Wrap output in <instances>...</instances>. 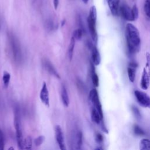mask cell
<instances>
[{
  "mask_svg": "<svg viewBox=\"0 0 150 150\" xmlns=\"http://www.w3.org/2000/svg\"><path fill=\"white\" fill-rule=\"evenodd\" d=\"M125 38L129 53L135 54L138 52L141 49V38L138 29L133 24H127Z\"/></svg>",
  "mask_w": 150,
  "mask_h": 150,
  "instance_id": "obj_1",
  "label": "cell"
},
{
  "mask_svg": "<svg viewBox=\"0 0 150 150\" xmlns=\"http://www.w3.org/2000/svg\"><path fill=\"white\" fill-rule=\"evenodd\" d=\"M97 10L95 6H92L89 11V15L87 18V23L88 30L94 42L97 43L98 40V35L96 29Z\"/></svg>",
  "mask_w": 150,
  "mask_h": 150,
  "instance_id": "obj_2",
  "label": "cell"
},
{
  "mask_svg": "<svg viewBox=\"0 0 150 150\" xmlns=\"http://www.w3.org/2000/svg\"><path fill=\"white\" fill-rule=\"evenodd\" d=\"M14 126L15 129L16 138L18 144V147L19 149H23V134L22 131V127L21 124V118L18 109H16L14 113Z\"/></svg>",
  "mask_w": 150,
  "mask_h": 150,
  "instance_id": "obj_3",
  "label": "cell"
},
{
  "mask_svg": "<svg viewBox=\"0 0 150 150\" xmlns=\"http://www.w3.org/2000/svg\"><path fill=\"white\" fill-rule=\"evenodd\" d=\"M89 99L92 104L93 105V107L97 110L101 116L103 118L102 105L99 98L98 91L96 88H93L90 90L89 93Z\"/></svg>",
  "mask_w": 150,
  "mask_h": 150,
  "instance_id": "obj_4",
  "label": "cell"
},
{
  "mask_svg": "<svg viewBox=\"0 0 150 150\" xmlns=\"http://www.w3.org/2000/svg\"><path fill=\"white\" fill-rule=\"evenodd\" d=\"M134 95L137 102L141 106L150 108V96L146 93L139 90H135Z\"/></svg>",
  "mask_w": 150,
  "mask_h": 150,
  "instance_id": "obj_5",
  "label": "cell"
},
{
  "mask_svg": "<svg viewBox=\"0 0 150 150\" xmlns=\"http://www.w3.org/2000/svg\"><path fill=\"white\" fill-rule=\"evenodd\" d=\"M54 132H55V138L60 149L62 150H66V148L65 146L63 133L60 125H56L55 126Z\"/></svg>",
  "mask_w": 150,
  "mask_h": 150,
  "instance_id": "obj_6",
  "label": "cell"
},
{
  "mask_svg": "<svg viewBox=\"0 0 150 150\" xmlns=\"http://www.w3.org/2000/svg\"><path fill=\"white\" fill-rule=\"evenodd\" d=\"M120 11L122 17L128 21H134L132 9L126 4H122L120 7Z\"/></svg>",
  "mask_w": 150,
  "mask_h": 150,
  "instance_id": "obj_7",
  "label": "cell"
},
{
  "mask_svg": "<svg viewBox=\"0 0 150 150\" xmlns=\"http://www.w3.org/2000/svg\"><path fill=\"white\" fill-rule=\"evenodd\" d=\"M11 39V47L12 49V53L13 54V57L15 58V60L19 61L21 59V49H20V45L17 40V39H15V37L11 36L10 38Z\"/></svg>",
  "mask_w": 150,
  "mask_h": 150,
  "instance_id": "obj_8",
  "label": "cell"
},
{
  "mask_svg": "<svg viewBox=\"0 0 150 150\" xmlns=\"http://www.w3.org/2000/svg\"><path fill=\"white\" fill-rule=\"evenodd\" d=\"M39 98L43 104L47 107L49 106V94L46 83L45 81L43 83V85L40 91Z\"/></svg>",
  "mask_w": 150,
  "mask_h": 150,
  "instance_id": "obj_9",
  "label": "cell"
},
{
  "mask_svg": "<svg viewBox=\"0 0 150 150\" xmlns=\"http://www.w3.org/2000/svg\"><path fill=\"white\" fill-rule=\"evenodd\" d=\"M90 48L91 50V60H92L93 63L95 66L99 65L101 62V57L98 49L93 44H90Z\"/></svg>",
  "mask_w": 150,
  "mask_h": 150,
  "instance_id": "obj_10",
  "label": "cell"
},
{
  "mask_svg": "<svg viewBox=\"0 0 150 150\" xmlns=\"http://www.w3.org/2000/svg\"><path fill=\"white\" fill-rule=\"evenodd\" d=\"M150 84V79L148 75V71L145 68H144L142 76L141 79V83L140 86L142 89L143 90H147Z\"/></svg>",
  "mask_w": 150,
  "mask_h": 150,
  "instance_id": "obj_11",
  "label": "cell"
},
{
  "mask_svg": "<svg viewBox=\"0 0 150 150\" xmlns=\"http://www.w3.org/2000/svg\"><path fill=\"white\" fill-rule=\"evenodd\" d=\"M137 64L135 62H130L127 67V73L129 80L131 82L133 83L135 79L136 76V69Z\"/></svg>",
  "mask_w": 150,
  "mask_h": 150,
  "instance_id": "obj_12",
  "label": "cell"
},
{
  "mask_svg": "<svg viewBox=\"0 0 150 150\" xmlns=\"http://www.w3.org/2000/svg\"><path fill=\"white\" fill-rule=\"evenodd\" d=\"M43 66L45 68V69L49 73H50L52 75L55 76L56 77H57V79H60V75L58 73V72L57 71L56 69L54 68V67L53 66V65L48 60L46 59H45L43 61Z\"/></svg>",
  "mask_w": 150,
  "mask_h": 150,
  "instance_id": "obj_13",
  "label": "cell"
},
{
  "mask_svg": "<svg viewBox=\"0 0 150 150\" xmlns=\"http://www.w3.org/2000/svg\"><path fill=\"white\" fill-rule=\"evenodd\" d=\"M91 118L92 121L96 124H99L102 121L103 118L101 116L97 110L94 107L91 110Z\"/></svg>",
  "mask_w": 150,
  "mask_h": 150,
  "instance_id": "obj_14",
  "label": "cell"
},
{
  "mask_svg": "<svg viewBox=\"0 0 150 150\" xmlns=\"http://www.w3.org/2000/svg\"><path fill=\"white\" fill-rule=\"evenodd\" d=\"M119 3L120 0H111V1L108 4L112 15L114 16H117L118 13Z\"/></svg>",
  "mask_w": 150,
  "mask_h": 150,
  "instance_id": "obj_15",
  "label": "cell"
},
{
  "mask_svg": "<svg viewBox=\"0 0 150 150\" xmlns=\"http://www.w3.org/2000/svg\"><path fill=\"white\" fill-rule=\"evenodd\" d=\"M61 97H62L63 104L64 105V107H67L69 105L70 101H69V95H68L66 88L64 84L62 86Z\"/></svg>",
  "mask_w": 150,
  "mask_h": 150,
  "instance_id": "obj_16",
  "label": "cell"
},
{
  "mask_svg": "<svg viewBox=\"0 0 150 150\" xmlns=\"http://www.w3.org/2000/svg\"><path fill=\"white\" fill-rule=\"evenodd\" d=\"M75 40H76V39L74 38L73 36H72L70 39V43L69 45L67 54H68V57H69L70 61H71L73 58V52H74V46H75Z\"/></svg>",
  "mask_w": 150,
  "mask_h": 150,
  "instance_id": "obj_17",
  "label": "cell"
},
{
  "mask_svg": "<svg viewBox=\"0 0 150 150\" xmlns=\"http://www.w3.org/2000/svg\"><path fill=\"white\" fill-rule=\"evenodd\" d=\"M94 64H91V80L93 85L95 87H98L99 85V79L97 76V74L96 73L95 71V68L94 67Z\"/></svg>",
  "mask_w": 150,
  "mask_h": 150,
  "instance_id": "obj_18",
  "label": "cell"
},
{
  "mask_svg": "<svg viewBox=\"0 0 150 150\" xmlns=\"http://www.w3.org/2000/svg\"><path fill=\"white\" fill-rule=\"evenodd\" d=\"M139 146L141 150L150 149V140L147 138L142 139L139 142Z\"/></svg>",
  "mask_w": 150,
  "mask_h": 150,
  "instance_id": "obj_19",
  "label": "cell"
},
{
  "mask_svg": "<svg viewBox=\"0 0 150 150\" xmlns=\"http://www.w3.org/2000/svg\"><path fill=\"white\" fill-rule=\"evenodd\" d=\"M11 79V74L6 71H4L3 73V77H2V81L3 85L5 88H7L8 87L9 81Z\"/></svg>",
  "mask_w": 150,
  "mask_h": 150,
  "instance_id": "obj_20",
  "label": "cell"
},
{
  "mask_svg": "<svg viewBox=\"0 0 150 150\" xmlns=\"http://www.w3.org/2000/svg\"><path fill=\"white\" fill-rule=\"evenodd\" d=\"M23 149H30L32 146V138L29 136H28L24 140H23Z\"/></svg>",
  "mask_w": 150,
  "mask_h": 150,
  "instance_id": "obj_21",
  "label": "cell"
},
{
  "mask_svg": "<svg viewBox=\"0 0 150 150\" xmlns=\"http://www.w3.org/2000/svg\"><path fill=\"white\" fill-rule=\"evenodd\" d=\"M82 133L80 131H78L76 134V148L80 149L82 145Z\"/></svg>",
  "mask_w": 150,
  "mask_h": 150,
  "instance_id": "obj_22",
  "label": "cell"
},
{
  "mask_svg": "<svg viewBox=\"0 0 150 150\" xmlns=\"http://www.w3.org/2000/svg\"><path fill=\"white\" fill-rule=\"evenodd\" d=\"M134 132L135 134L139 136H142L145 134L144 131L137 125H135L134 127Z\"/></svg>",
  "mask_w": 150,
  "mask_h": 150,
  "instance_id": "obj_23",
  "label": "cell"
},
{
  "mask_svg": "<svg viewBox=\"0 0 150 150\" xmlns=\"http://www.w3.org/2000/svg\"><path fill=\"white\" fill-rule=\"evenodd\" d=\"M82 36H83V30L81 29H77L73 33V36L76 40L81 39Z\"/></svg>",
  "mask_w": 150,
  "mask_h": 150,
  "instance_id": "obj_24",
  "label": "cell"
},
{
  "mask_svg": "<svg viewBox=\"0 0 150 150\" xmlns=\"http://www.w3.org/2000/svg\"><path fill=\"white\" fill-rule=\"evenodd\" d=\"M144 12L146 15L150 18V0H146L145 2Z\"/></svg>",
  "mask_w": 150,
  "mask_h": 150,
  "instance_id": "obj_25",
  "label": "cell"
},
{
  "mask_svg": "<svg viewBox=\"0 0 150 150\" xmlns=\"http://www.w3.org/2000/svg\"><path fill=\"white\" fill-rule=\"evenodd\" d=\"M146 56V68L147 69V71L150 79V53L149 52H146L145 54Z\"/></svg>",
  "mask_w": 150,
  "mask_h": 150,
  "instance_id": "obj_26",
  "label": "cell"
},
{
  "mask_svg": "<svg viewBox=\"0 0 150 150\" xmlns=\"http://www.w3.org/2000/svg\"><path fill=\"white\" fill-rule=\"evenodd\" d=\"M45 139V138L43 135H40L35 139L34 143L36 146H40L43 144Z\"/></svg>",
  "mask_w": 150,
  "mask_h": 150,
  "instance_id": "obj_27",
  "label": "cell"
},
{
  "mask_svg": "<svg viewBox=\"0 0 150 150\" xmlns=\"http://www.w3.org/2000/svg\"><path fill=\"white\" fill-rule=\"evenodd\" d=\"M5 146V138L2 131L0 129V150H3Z\"/></svg>",
  "mask_w": 150,
  "mask_h": 150,
  "instance_id": "obj_28",
  "label": "cell"
},
{
  "mask_svg": "<svg viewBox=\"0 0 150 150\" xmlns=\"http://www.w3.org/2000/svg\"><path fill=\"white\" fill-rule=\"evenodd\" d=\"M132 15H133V17L134 19V21L137 20L138 18V15H139V12H138V9L137 8V6L136 4L134 5L132 8Z\"/></svg>",
  "mask_w": 150,
  "mask_h": 150,
  "instance_id": "obj_29",
  "label": "cell"
},
{
  "mask_svg": "<svg viewBox=\"0 0 150 150\" xmlns=\"http://www.w3.org/2000/svg\"><path fill=\"white\" fill-rule=\"evenodd\" d=\"M131 108H132V111L133 113L134 114V115H135V117L137 118H141V113H140L139 110L137 108V107L134 106V105H132Z\"/></svg>",
  "mask_w": 150,
  "mask_h": 150,
  "instance_id": "obj_30",
  "label": "cell"
},
{
  "mask_svg": "<svg viewBox=\"0 0 150 150\" xmlns=\"http://www.w3.org/2000/svg\"><path fill=\"white\" fill-rule=\"evenodd\" d=\"M95 140L97 143L101 144L103 141V135L100 133H96L95 135Z\"/></svg>",
  "mask_w": 150,
  "mask_h": 150,
  "instance_id": "obj_31",
  "label": "cell"
},
{
  "mask_svg": "<svg viewBox=\"0 0 150 150\" xmlns=\"http://www.w3.org/2000/svg\"><path fill=\"white\" fill-rule=\"evenodd\" d=\"M53 5L55 9H57L59 5V0H53Z\"/></svg>",
  "mask_w": 150,
  "mask_h": 150,
  "instance_id": "obj_32",
  "label": "cell"
},
{
  "mask_svg": "<svg viewBox=\"0 0 150 150\" xmlns=\"http://www.w3.org/2000/svg\"><path fill=\"white\" fill-rule=\"evenodd\" d=\"M65 22H66V20H65V19L63 20V21H62V23H61V26H64V24H65Z\"/></svg>",
  "mask_w": 150,
  "mask_h": 150,
  "instance_id": "obj_33",
  "label": "cell"
},
{
  "mask_svg": "<svg viewBox=\"0 0 150 150\" xmlns=\"http://www.w3.org/2000/svg\"><path fill=\"white\" fill-rule=\"evenodd\" d=\"M85 4H87V3H88V0H81Z\"/></svg>",
  "mask_w": 150,
  "mask_h": 150,
  "instance_id": "obj_34",
  "label": "cell"
},
{
  "mask_svg": "<svg viewBox=\"0 0 150 150\" xmlns=\"http://www.w3.org/2000/svg\"><path fill=\"white\" fill-rule=\"evenodd\" d=\"M106 1H107V4H108L109 2H110L111 1V0H106Z\"/></svg>",
  "mask_w": 150,
  "mask_h": 150,
  "instance_id": "obj_35",
  "label": "cell"
},
{
  "mask_svg": "<svg viewBox=\"0 0 150 150\" xmlns=\"http://www.w3.org/2000/svg\"><path fill=\"white\" fill-rule=\"evenodd\" d=\"M9 149H14V148H13V147H11V148H9Z\"/></svg>",
  "mask_w": 150,
  "mask_h": 150,
  "instance_id": "obj_36",
  "label": "cell"
}]
</instances>
